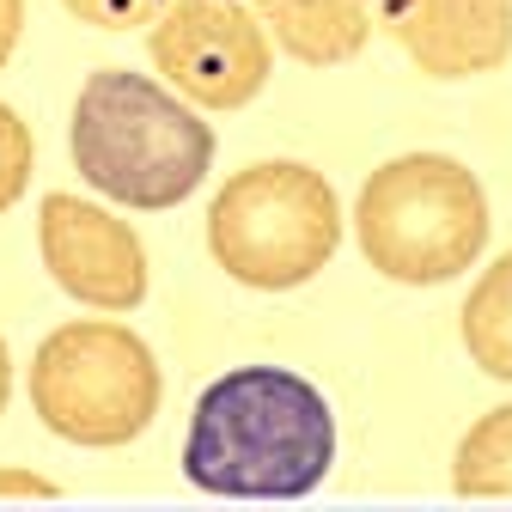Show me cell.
Returning <instances> with one entry per match:
<instances>
[{
    "mask_svg": "<svg viewBox=\"0 0 512 512\" xmlns=\"http://www.w3.org/2000/svg\"><path fill=\"white\" fill-rule=\"evenodd\" d=\"M330 470L336 415L311 378L287 366H238L196 397L183 439V476L208 500L281 506L324 488Z\"/></svg>",
    "mask_w": 512,
    "mask_h": 512,
    "instance_id": "1",
    "label": "cell"
},
{
    "mask_svg": "<svg viewBox=\"0 0 512 512\" xmlns=\"http://www.w3.org/2000/svg\"><path fill=\"white\" fill-rule=\"evenodd\" d=\"M68 153L74 171L92 183V196L165 214L202 189L214 165V135L196 116V104H183L177 92L128 68H98L80 86Z\"/></svg>",
    "mask_w": 512,
    "mask_h": 512,
    "instance_id": "2",
    "label": "cell"
},
{
    "mask_svg": "<svg viewBox=\"0 0 512 512\" xmlns=\"http://www.w3.org/2000/svg\"><path fill=\"white\" fill-rule=\"evenodd\" d=\"M354 238L366 263L397 287L458 281L488 244L482 177L445 153H403L360 183Z\"/></svg>",
    "mask_w": 512,
    "mask_h": 512,
    "instance_id": "3",
    "label": "cell"
},
{
    "mask_svg": "<svg viewBox=\"0 0 512 512\" xmlns=\"http://www.w3.org/2000/svg\"><path fill=\"white\" fill-rule=\"evenodd\" d=\"M342 244V208L324 171L263 159L220 183L208 208V250L214 263L250 293H287L324 275Z\"/></svg>",
    "mask_w": 512,
    "mask_h": 512,
    "instance_id": "4",
    "label": "cell"
},
{
    "mask_svg": "<svg viewBox=\"0 0 512 512\" xmlns=\"http://www.w3.org/2000/svg\"><path fill=\"white\" fill-rule=\"evenodd\" d=\"M159 360L122 324H61L37 342L31 409L68 445H128L159 415Z\"/></svg>",
    "mask_w": 512,
    "mask_h": 512,
    "instance_id": "5",
    "label": "cell"
},
{
    "mask_svg": "<svg viewBox=\"0 0 512 512\" xmlns=\"http://www.w3.org/2000/svg\"><path fill=\"white\" fill-rule=\"evenodd\" d=\"M147 49L165 86L202 110H244L275 68V37L244 0H171Z\"/></svg>",
    "mask_w": 512,
    "mask_h": 512,
    "instance_id": "6",
    "label": "cell"
},
{
    "mask_svg": "<svg viewBox=\"0 0 512 512\" xmlns=\"http://www.w3.org/2000/svg\"><path fill=\"white\" fill-rule=\"evenodd\" d=\"M37 250L49 281L92 311H135L147 299V244L128 220L92 208L86 196H43Z\"/></svg>",
    "mask_w": 512,
    "mask_h": 512,
    "instance_id": "7",
    "label": "cell"
},
{
    "mask_svg": "<svg viewBox=\"0 0 512 512\" xmlns=\"http://www.w3.org/2000/svg\"><path fill=\"white\" fill-rule=\"evenodd\" d=\"M378 25L421 74L476 80L512 55V0H372Z\"/></svg>",
    "mask_w": 512,
    "mask_h": 512,
    "instance_id": "8",
    "label": "cell"
},
{
    "mask_svg": "<svg viewBox=\"0 0 512 512\" xmlns=\"http://www.w3.org/2000/svg\"><path fill=\"white\" fill-rule=\"evenodd\" d=\"M263 19V31L275 37V49H287L305 68H336L354 61L378 25L372 0H244Z\"/></svg>",
    "mask_w": 512,
    "mask_h": 512,
    "instance_id": "9",
    "label": "cell"
},
{
    "mask_svg": "<svg viewBox=\"0 0 512 512\" xmlns=\"http://www.w3.org/2000/svg\"><path fill=\"white\" fill-rule=\"evenodd\" d=\"M464 348H470V360L488 372V378H500V384H512V250L506 256H494V263L482 269V281H476V293L464 299Z\"/></svg>",
    "mask_w": 512,
    "mask_h": 512,
    "instance_id": "10",
    "label": "cell"
},
{
    "mask_svg": "<svg viewBox=\"0 0 512 512\" xmlns=\"http://www.w3.org/2000/svg\"><path fill=\"white\" fill-rule=\"evenodd\" d=\"M452 494L458 500H482V506H506L512 500V403L488 409L452 458Z\"/></svg>",
    "mask_w": 512,
    "mask_h": 512,
    "instance_id": "11",
    "label": "cell"
},
{
    "mask_svg": "<svg viewBox=\"0 0 512 512\" xmlns=\"http://www.w3.org/2000/svg\"><path fill=\"white\" fill-rule=\"evenodd\" d=\"M31 159H37V141H31V128L13 104H0V214H7L19 196H25V183H31Z\"/></svg>",
    "mask_w": 512,
    "mask_h": 512,
    "instance_id": "12",
    "label": "cell"
},
{
    "mask_svg": "<svg viewBox=\"0 0 512 512\" xmlns=\"http://www.w3.org/2000/svg\"><path fill=\"white\" fill-rule=\"evenodd\" d=\"M80 25H98V31H141L153 25L171 0H61Z\"/></svg>",
    "mask_w": 512,
    "mask_h": 512,
    "instance_id": "13",
    "label": "cell"
},
{
    "mask_svg": "<svg viewBox=\"0 0 512 512\" xmlns=\"http://www.w3.org/2000/svg\"><path fill=\"white\" fill-rule=\"evenodd\" d=\"M0 500H31V506H55L61 488L49 476H31V470H0Z\"/></svg>",
    "mask_w": 512,
    "mask_h": 512,
    "instance_id": "14",
    "label": "cell"
},
{
    "mask_svg": "<svg viewBox=\"0 0 512 512\" xmlns=\"http://www.w3.org/2000/svg\"><path fill=\"white\" fill-rule=\"evenodd\" d=\"M19 31H25V0H0V68L13 61V49H19Z\"/></svg>",
    "mask_w": 512,
    "mask_h": 512,
    "instance_id": "15",
    "label": "cell"
},
{
    "mask_svg": "<svg viewBox=\"0 0 512 512\" xmlns=\"http://www.w3.org/2000/svg\"><path fill=\"white\" fill-rule=\"evenodd\" d=\"M7 397H13V354H7V336H0V415H7Z\"/></svg>",
    "mask_w": 512,
    "mask_h": 512,
    "instance_id": "16",
    "label": "cell"
}]
</instances>
